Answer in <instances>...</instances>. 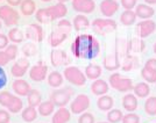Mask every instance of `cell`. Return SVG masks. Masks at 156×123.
<instances>
[{"label": "cell", "instance_id": "obj_1", "mask_svg": "<svg viewBox=\"0 0 156 123\" xmlns=\"http://www.w3.org/2000/svg\"><path fill=\"white\" fill-rule=\"evenodd\" d=\"M71 52L76 58L93 59L100 53V44L93 35L80 34L71 44Z\"/></svg>", "mask_w": 156, "mask_h": 123}, {"label": "cell", "instance_id": "obj_2", "mask_svg": "<svg viewBox=\"0 0 156 123\" xmlns=\"http://www.w3.org/2000/svg\"><path fill=\"white\" fill-rule=\"evenodd\" d=\"M66 13H68L66 6L62 2H58L51 7L40 8L39 11H36L35 18L40 23H48V22H51L54 20L63 19L66 15Z\"/></svg>", "mask_w": 156, "mask_h": 123}, {"label": "cell", "instance_id": "obj_3", "mask_svg": "<svg viewBox=\"0 0 156 123\" xmlns=\"http://www.w3.org/2000/svg\"><path fill=\"white\" fill-rule=\"evenodd\" d=\"M72 29V23L69 20L62 19L59 20V22L56 25L55 29L49 36V44L52 48L58 46L61 43H63L66 37L69 36V34L71 32Z\"/></svg>", "mask_w": 156, "mask_h": 123}, {"label": "cell", "instance_id": "obj_4", "mask_svg": "<svg viewBox=\"0 0 156 123\" xmlns=\"http://www.w3.org/2000/svg\"><path fill=\"white\" fill-rule=\"evenodd\" d=\"M0 104L2 107H6L9 113L16 114L20 110H22V100L19 97L13 95L11 92L4 91L0 92Z\"/></svg>", "mask_w": 156, "mask_h": 123}, {"label": "cell", "instance_id": "obj_5", "mask_svg": "<svg viewBox=\"0 0 156 123\" xmlns=\"http://www.w3.org/2000/svg\"><path fill=\"white\" fill-rule=\"evenodd\" d=\"M72 94H73V90L71 87H64L62 90H55L50 94V101L55 104V107H65L68 102L70 101Z\"/></svg>", "mask_w": 156, "mask_h": 123}, {"label": "cell", "instance_id": "obj_6", "mask_svg": "<svg viewBox=\"0 0 156 123\" xmlns=\"http://www.w3.org/2000/svg\"><path fill=\"white\" fill-rule=\"evenodd\" d=\"M93 32L99 35H106L110 32L117 30L118 25L114 20L112 19H96L91 23Z\"/></svg>", "mask_w": 156, "mask_h": 123}, {"label": "cell", "instance_id": "obj_7", "mask_svg": "<svg viewBox=\"0 0 156 123\" xmlns=\"http://www.w3.org/2000/svg\"><path fill=\"white\" fill-rule=\"evenodd\" d=\"M110 85L119 92H129L133 90V81L129 78H124L120 73H112L110 77Z\"/></svg>", "mask_w": 156, "mask_h": 123}, {"label": "cell", "instance_id": "obj_8", "mask_svg": "<svg viewBox=\"0 0 156 123\" xmlns=\"http://www.w3.org/2000/svg\"><path fill=\"white\" fill-rule=\"evenodd\" d=\"M64 78L71 84L76 86H83L86 83V76L80 69L76 66H68L64 70Z\"/></svg>", "mask_w": 156, "mask_h": 123}, {"label": "cell", "instance_id": "obj_9", "mask_svg": "<svg viewBox=\"0 0 156 123\" xmlns=\"http://www.w3.org/2000/svg\"><path fill=\"white\" fill-rule=\"evenodd\" d=\"M0 20L4 21L5 26L12 27L18 25V22L20 20V15L11 6L2 5V6H0Z\"/></svg>", "mask_w": 156, "mask_h": 123}, {"label": "cell", "instance_id": "obj_10", "mask_svg": "<svg viewBox=\"0 0 156 123\" xmlns=\"http://www.w3.org/2000/svg\"><path fill=\"white\" fill-rule=\"evenodd\" d=\"M156 29V23L155 21L153 20H142L140 21L135 27V32H136L137 37L140 39H144V37H148L150 34L155 32Z\"/></svg>", "mask_w": 156, "mask_h": 123}, {"label": "cell", "instance_id": "obj_11", "mask_svg": "<svg viewBox=\"0 0 156 123\" xmlns=\"http://www.w3.org/2000/svg\"><path fill=\"white\" fill-rule=\"evenodd\" d=\"M90 107V97L85 94H79L71 102L70 109L73 114H83Z\"/></svg>", "mask_w": 156, "mask_h": 123}, {"label": "cell", "instance_id": "obj_12", "mask_svg": "<svg viewBox=\"0 0 156 123\" xmlns=\"http://www.w3.org/2000/svg\"><path fill=\"white\" fill-rule=\"evenodd\" d=\"M48 73V67L44 65L43 60H39L37 64L32 66V69L29 70V77L34 81H42L47 78Z\"/></svg>", "mask_w": 156, "mask_h": 123}, {"label": "cell", "instance_id": "obj_13", "mask_svg": "<svg viewBox=\"0 0 156 123\" xmlns=\"http://www.w3.org/2000/svg\"><path fill=\"white\" fill-rule=\"evenodd\" d=\"M120 57L121 55L114 50V51L107 55L104 58V62H103V66L107 71H117L118 69L121 66V62H120Z\"/></svg>", "mask_w": 156, "mask_h": 123}, {"label": "cell", "instance_id": "obj_14", "mask_svg": "<svg viewBox=\"0 0 156 123\" xmlns=\"http://www.w3.org/2000/svg\"><path fill=\"white\" fill-rule=\"evenodd\" d=\"M50 60H51L52 66L57 67L62 65H69L71 63V59L68 57L66 52L64 50H58V49H54L50 53Z\"/></svg>", "mask_w": 156, "mask_h": 123}, {"label": "cell", "instance_id": "obj_15", "mask_svg": "<svg viewBox=\"0 0 156 123\" xmlns=\"http://www.w3.org/2000/svg\"><path fill=\"white\" fill-rule=\"evenodd\" d=\"M72 8L78 13H92L96 8L93 0H72Z\"/></svg>", "mask_w": 156, "mask_h": 123}, {"label": "cell", "instance_id": "obj_16", "mask_svg": "<svg viewBox=\"0 0 156 123\" xmlns=\"http://www.w3.org/2000/svg\"><path fill=\"white\" fill-rule=\"evenodd\" d=\"M29 62L27 58H20L18 59V62H15V64L12 66L11 69V73L12 76L15 78H21L26 74V72L29 70Z\"/></svg>", "mask_w": 156, "mask_h": 123}, {"label": "cell", "instance_id": "obj_17", "mask_svg": "<svg viewBox=\"0 0 156 123\" xmlns=\"http://www.w3.org/2000/svg\"><path fill=\"white\" fill-rule=\"evenodd\" d=\"M25 34L27 39L34 42H42L43 39V28L36 23H32L30 26L27 27Z\"/></svg>", "mask_w": 156, "mask_h": 123}, {"label": "cell", "instance_id": "obj_18", "mask_svg": "<svg viewBox=\"0 0 156 123\" xmlns=\"http://www.w3.org/2000/svg\"><path fill=\"white\" fill-rule=\"evenodd\" d=\"M119 7L117 0H103L100 2V12L103 15L110 18L119 9Z\"/></svg>", "mask_w": 156, "mask_h": 123}, {"label": "cell", "instance_id": "obj_19", "mask_svg": "<svg viewBox=\"0 0 156 123\" xmlns=\"http://www.w3.org/2000/svg\"><path fill=\"white\" fill-rule=\"evenodd\" d=\"M12 87H13V91L20 97H27L29 94V92L32 91L30 85L28 84L26 80H22L19 78L16 80H14Z\"/></svg>", "mask_w": 156, "mask_h": 123}, {"label": "cell", "instance_id": "obj_20", "mask_svg": "<svg viewBox=\"0 0 156 123\" xmlns=\"http://www.w3.org/2000/svg\"><path fill=\"white\" fill-rule=\"evenodd\" d=\"M146 49V44L142 41V39L137 37V39H130L126 43V50L127 53H137V52H142Z\"/></svg>", "mask_w": 156, "mask_h": 123}, {"label": "cell", "instance_id": "obj_21", "mask_svg": "<svg viewBox=\"0 0 156 123\" xmlns=\"http://www.w3.org/2000/svg\"><path fill=\"white\" fill-rule=\"evenodd\" d=\"M139 58L133 56L132 53H126V56L124 57V60L121 62V69L122 71H132L133 69H137L139 67Z\"/></svg>", "mask_w": 156, "mask_h": 123}, {"label": "cell", "instance_id": "obj_22", "mask_svg": "<svg viewBox=\"0 0 156 123\" xmlns=\"http://www.w3.org/2000/svg\"><path fill=\"white\" fill-rule=\"evenodd\" d=\"M91 91L94 95H105L108 92V84L103 79H97L92 83Z\"/></svg>", "mask_w": 156, "mask_h": 123}, {"label": "cell", "instance_id": "obj_23", "mask_svg": "<svg viewBox=\"0 0 156 123\" xmlns=\"http://www.w3.org/2000/svg\"><path fill=\"white\" fill-rule=\"evenodd\" d=\"M135 14H136V18H140V19H142V20H148L155 14V11H154L153 7L148 6V5L140 4V5L136 6Z\"/></svg>", "mask_w": 156, "mask_h": 123}, {"label": "cell", "instance_id": "obj_24", "mask_svg": "<svg viewBox=\"0 0 156 123\" xmlns=\"http://www.w3.org/2000/svg\"><path fill=\"white\" fill-rule=\"evenodd\" d=\"M70 118H71L70 111L66 109V108H64V107H62V108H59L54 114V116H52V123H68L70 121Z\"/></svg>", "mask_w": 156, "mask_h": 123}, {"label": "cell", "instance_id": "obj_25", "mask_svg": "<svg viewBox=\"0 0 156 123\" xmlns=\"http://www.w3.org/2000/svg\"><path fill=\"white\" fill-rule=\"evenodd\" d=\"M122 107L129 113H133L137 108V99L134 94H126L122 97Z\"/></svg>", "mask_w": 156, "mask_h": 123}, {"label": "cell", "instance_id": "obj_26", "mask_svg": "<svg viewBox=\"0 0 156 123\" xmlns=\"http://www.w3.org/2000/svg\"><path fill=\"white\" fill-rule=\"evenodd\" d=\"M72 27H73L75 30H77V32L85 30V29H87V28L90 27V21H89V19H87L85 15H77V16L73 19Z\"/></svg>", "mask_w": 156, "mask_h": 123}, {"label": "cell", "instance_id": "obj_27", "mask_svg": "<svg viewBox=\"0 0 156 123\" xmlns=\"http://www.w3.org/2000/svg\"><path fill=\"white\" fill-rule=\"evenodd\" d=\"M85 76L91 80H97L101 76V67L97 64H89L85 67Z\"/></svg>", "mask_w": 156, "mask_h": 123}, {"label": "cell", "instance_id": "obj_28", "mask_svg": "<svg viewBox=\"0 0 156 123\" xmlns=\"http://www.w3.org/2000/svg\"><path fill=\"white\" fill-rule=\"evenodd\" d=\"M113 99L110 95H101V97L98 99L97 106L98 108L101 110V111H108L113 108Z\"/></svg>", "mask_w": 156, "mask_h": 123}, {"label": "cell", "instance_id": "obj_29", "mask_svg": "<svg viewBox=\"0 0 156 123\" xmlns=\"http://www.w3.org/2000/svg\"><path fill=\"white\" fill-rule=\"evenodd\" d=\"M20 9L25 16H29L36 11V4L33 0H22V2L20 4Z\"/></svg>", "mask_w": 156, "mask_h": 123}, {"label": "cell", "instance_id": "obj_30", "mask_svg": "<svg viewBox=\"0 0 156 123\" xmlns=\"http://www.w3.org/2000/svg\"><path fill=\"white\" fill-rule=\"evenodd\" d=\"M21 117H22V120L25 121V122H28L30 123L33 121H35L36 120V117H37V110L35 107H30V106H28L27 108L22 110V114H21Z\"/></svg>", "mask_w": 156, "mask_h": 123}, {"label": "cell", "instance_id": "obj_31", "mask_svg": "<svg viewBox=\"0 0 156 123\" xmlns=\"http://www.w3.org/2000/svg\"><path fill=\"white\" fill-rule=\"evenodd\" d=\"M48 84L54 88H57L63 84V76L57 71H52L48 76Z\"/></svg>", "mask_w": 156, "mask_h": 123}, {"label": "cell", "instance_id": "obj_32", "mask_svg": "<svg viewBox=\"0 0 156 123\" xmlns=\"http://www.w3.org/2000/svg\"><path fill=\"white\" fill-rule=\"evenodd\" d=\"M133 90H134L135 95L139 97H148L150 93V87L147 83H139V84H136L133 87Z\"/></svg>", "mask_w": 156, "mask_h": 123}, {"label": "cell", "instance_id": "obj_33", "mask_svg": "<svg viewBox=\"0 0 156 123\" xmlns=\"http://www.w3.org/2000/svg\"><path fill=\"white\" fill-rule=\"evenodd\" d=\"M41 99L42 95L37 90H33L29 92V94L27 95V101H28V106L30 107H37L41 104Z\"/></svg>", "mask_w": 156, "mask_h": 123}, {"label": "cell", "instance_id": "obj_34", "mask_svg": "<svg viewBox=\"0 0 156 123\" xmlns=\"http://www.w3.org/2000/svg\"><path fill=\"white\" fill-rule=\"evenodd\" d=\"M135 20H136V14L134 11H125L124 13L121 14V16H120V21H121V23L124 25V26H132L134 22H135Z\"/></svg>", "mask_w": 156, "mask_h": 123}, {"label": "cell", "instance_id": "obj_35", "mask_svg": "<svg viewBox=\"0 0 156 123\" xmlns=\"http://www.w3.org/2000/svg\"><path fill=\"white\" fill-rule=\"evenodd\" d=\"M37 107H39L37 111H39L42 116H49L50 114L54 113V110H55V104H52L50 100L49 101H44V102H41Z\"/></svg>", "mask_w": 156, "mask_h": 123}, {"label": "cell", "instance_id": "obj_36", "mask_svg": "<svg viewBox=\"0 0 156 123\" xmlns=\"http://www.w3.org/2000/svg\"><path fill=\"white\" fill-rule=\"evenodd\" d=\"M8 39L13 43H21L25 39V35L22 34V32L19 28L14 27L12 29H9V32H8Z\"/></svg>", "mask_w": 156, "mask_h": 123}, {"label": "cell", "instance_id": "obj_37", "mask_svg": "<svg viewBox=\"0 0 156 123\" xmlns=\"http://www.w3.org/2000/svg\"><path fill=\"white\" fill-rule=\"evenodd\" d=\"M144 110L148 115L154 116L156 115V97H148L146 100V104H144Z\"/></svg>", "mask_w": 156, "mask_h": 123}, {"label": "cell", "instance_id": "obj_38", "mask_svg": "<svg viewBox=\"0 0 156 123\" xmlns=\"http://www.w3.org/2000/svg\"><path fill=\"white\" fill-rule=\"evenodd\" d=\"M122 111L120 109H111L108 110V114H107V120L110 123H118L122 120Z\"/></svg>", "mask_w": 156, "mask_h": 123}, {"label": "cell", "instance_id": "obj_39", "mask_svg": "<svg viewBox=\"0 0 156 123\" xmlns=\"http://www.w3.org/2000/svg\"><path fill=\"white\" fill-rule=\"evenodd\" d=\"M37 52V48L34 43H26L25 46H22V53L26 56V57H33L35 56Z\"/></svg>", "mask_w": 156, "mask_h": 123}, {"label": "cell", "instance_id": "obj_40", "mask_svg": "<svg viewBox=\"0 0 156 123\" xmlns=\"http://www.w3.org/2000/svg\"><path fill=\"white\" fill-rule=\"evenodd\" d=\"M141 77L147 81V83H156V72L151 71L149 69L143 67L141 71Z\"/></svg>", "mask_w": 156, "mask_h": 123}, {"label": "cell", "instance_id": "obj_41", "mask_svg": "<svg viewBox=\"0 0 156 123\" xmlns=\"http://www.w3.org/2000/svg\"><path fill=\"white\" fill-rule=\"evenodd\" d=\"M122 123H140V117L134 113H129L122 117Z\"/></svg>", "mask_w": 156, "mask_h": 123}, {"label": "cell", "instance_id": "obj_42", "mask_svg": "<svg viewBox=\"0 0 156 123\" xmlns=\"http://www.w3.org/2000/svg\"><path fill=\"white\" fill-rule=\"evenodd\" d=\"M78 123H94V117L91 113H83L78 118Z\"/></svg>", "mask_w": 156, "mask_h": 123}, {"label": "cell", "instance_id": "obj_43", "mask_svg": "<svg viewBox=\"0 0 156 123\" xmlns=\"http://www.w3.org/2000/svg\"><path fill=\"white\" fill-rule=\"evenodd\" d=\"M5 51H6V53L8 55V57L11 58V60H12V59H15L16 55H18V46H16V44H11V46H7Z\"/></svg>", "mask_w": 156, "mask_h": 123}, {"label": "cell", "instance_id": "obj_44", "mask_svg": "<svg viewBox=\"0 0 156 123\" xmlns=\"http://www.w3.org/2000/svg\"><path fill=\"white\" fill-rule=\"evenodd\" d=\"M137 0H121V6L124 7L125 9H127V11H130V9H133L134 6L136 5Z\"/></svg>", "mask_w": 156, "mask_h": 123}, {"label": "cell", "instance_id": "obj_45", "mask_svg": "<svg viewBox=\"0 0 156 123\" xmlns=\"http://www.w3.org/2000/svg\"><path fill=\"white\" fill-rule=\"evenodd\" d=\"M9 121H11L9 113L5 109H0V123H9Z\"/></svg>", "mask_w": 156, "mask_h": 123}, {"label": "cell", "instance_id": "obj_46", "mask_svg": "<svg viewBox=\"0 0 156 123\" xmlns=\"http://www.w3.org/2000/svg\"><path fill=\"white\" fill-rule=\"evenodd\" d=\"M7 85V74L2 66H0V90L4 88Z\"/></svg>", "mask_w": 156, "mask_h": 123}, {"label": "cell", "instance_id": "obj_47", "mask_svg": "<svg viewBox=\"0 0 156 123\" xmlns=\"http://www.w3.org/2000/svg\"><path fill=\"white\" fill-rule=\"evenodd\" d=\"M8 42H9L8 36L4 35V34H0V50L7 48V46H8Z\"/></svg>", "mask_w": 156, "mask_h": 123}, {"label": "cell", "instance_id": "obj_48", "mask_svg": "<svg viewBox=\"0 0 156 123\" xmlns=\"http://www.w3.org/2000/svg\"><path fill=\"white\" fill-rule=\"evenodd\" d=\"M9 60L11 58L8 57L6 51H0V66H5Z\"/></svg>", "mask_w": 156, "mask_h": 123}, {"label": "cell", "instance_id": "obj_49", "mask_svg": "<svg viewBox=\"0 0 156 123\" xmlns=\"http://www.w3.org/2000/svg\"><path fill=\"white\" fill-rule=\"evenodd\" d=\"M144 67H146V69H149V70H151V71L156 72V59L155 58H149L147 62H146Z\"/></svg>", "mask_w": 156, "mask_h": 123}, {"label": "cell", "instance_id": "obj_50", "mask_svg": "<svg viewBox=\"0 0 156 123\" xmlns=\"http://www.w3.org/2000/svg\"><path fill=\"white\" fill-rule=\"evenodd\" d=\"M7 2L11 6H19L20 4L22 2V0H7Z\"/></svg>", "mask_w": 156, "mask_h": 123}, {"label": "cell", "instance_id": "obj_51", "mask_svg": "<svg viewBox=\"0 0 156 123\" xmlns=\"http://www.w3.org/2000/svg\"><path fill=\"white\" fill-rule=\"evenodd\" d=\"M147 4H150V5H155L156 4V0H144Z\"/></svg>", "mask_w": 156, "mask_h": 123}, {"label": "cell", "instance_id": "obj_52", "mask_svg": "<svg viewBox=\"0 0 156 123\" xmlns=\"http://www.w3.org/2000/svg\"><path fill=\"white\" fill-rule=\"evenodd\" d=\"M58 2H62V4H64V2H66V1H69V0H57Z\"/></svg>", "mask_w": 156, "mask_h": 123}, {"label": "cell", "instance_id": "obj_53", "mask_svg": "<svg viewBox=\"0 0 156 123\" xmlns=\"http://www.w3.org/2000/svg\"><path fill=\"white\" fill-rule=\"evenodd\" d=\"M41 1H43V2H49V1H51V0H41Z\"/></svg>", "mask_w": 156, "mask_h": 123}, {"label": "cell", "instance_id": "obj_54", "mask_svg": "<svg viewBox=\"0 0 156 123\" xmlns=\"http://www.w3.org/2000/svg\"><path fill=\"white\" fill-rule=\"evenodd\" d=\"M154 52L156 53V43H155V46H154Z\"/></svg>", "mask_w": 156, "mask_h": 123}, {"label": "cell", "instance_id": "obj_55", "mask_svg": "<svg viewBox=\"0 0 156 123\" xmlns=\"http://www.w3.org/2000/svg\"><path fill=\"white\" fill-rule=\"evenodd\" d=\"M1 27H2V23H1V20H0V29H1Z\"/></svg>", "mask_w": 156, "mask_h": 123}, {"label": "cell", "instance_id": "obj_56", "mask_svg": "<svg viewBox=\"0 0 156 123\" xmlns=\"http://www.w3.org/2000/svg\"><path fill=\"white\" fill-rule=\"evenodd\" d=\"M99 123H110V122H99Z\"/></svg>", "mask_w": 156, "mask_h": 123}]
</instances>
